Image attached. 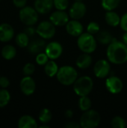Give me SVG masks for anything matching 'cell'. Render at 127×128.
<instances>
[{"label":"cell","mask_w":127,"mask_h":128,"mask_svg":"<svg viewBox=\"0 0 127 128\" xmlns=\"http://www.w3.org/2000/svg\"><path fill=\"white\" fill-rule=\"evenodd\" d=\"M106 56L110 63L123 64L127 62V45L115 39L108 45Z\"/></svg>","instance_id":"obj_1"},{"label":"cell","mask_w":127,"mask_h":128,"mask_svg":"<svg viewBox=\"0 0 127 128\" xmlns=\"http://www.w3.org/2000/svg\"><path fill=\"white\" fill-rule=\"evenodd\" d=\"M79 77L78 71L70 65H64L59 68L56 79L63 86H72Z\"/></svg>","instance_id":"obj_2"},{"label":"cell","mask_w":127,"mask_h":128,"mask_svg":"<svg viewBox=\"0 0 127 128\" xmlns=\"http://www.w3.org/2000/svg\"><path fill=\"white\" fill-rule=\"evenodd\" d=\"M94 88L93 80L88 76L78 77L73 85V88L76 95L79 97L89 95Z\"/></svg>","instance_id":"obj_3"},{"label":"cell","mask_w":127,"mask_h":128,"mask_svg":"<svg viewBox=\"0 0 127 128\" xmlns=\"http://www.w3.org/2000/svg\"><path fill=\"white\" fill-rule=\"evenodd\" d=\"M77 46L82 52L91 54L97 49V40L93 34L88 32H83L78 37Z\"/></svg>","instance_id":"obj_4"},{"label":"cell","mask_w":127,"mask_h":128,"mask_svg":"<svg viewBox=\"0 0 127 128\" xmlns=\"http://www.w3.org/2000/svg\"><path fill=\"white\" fill-rule=\"evenodd\" d=\"M100 121L101 117L100 113L94 110L90 109L83 112L79 119V124L82 128H95L100 125Z\"/></svg>","instance_id":"obj_5"},{"label":"cell","mask_w":127,"mask_h":128,"mask_svg":"<svg viewBox=\"0 0 127 128\" xmlns=\"http://www.w3.org/2000/svg\"><path fill=\"white\" fill-rule=\"evenodd\" d=\"M38 12L34 8L25 6L20 8L19 17L20 21L27 26H32L38 21Z\"/></svg>","instance_id":"obj_6"},{"label":"cell","mask_w":127,"mask_h":128,"mask_svg":"<svg viewBox=\"0 0 127 128\" xmlns=\"http://www.w3.org/2000/svg\"><path fill=\"white\" fill-rule=\"evenodd\" d=\"M55 26L50 20L40 22L36 28V33L43 39H51L55 34Z\"/></svg>","instance_id":"obj_7"},{"label":"cell","mask_w":127,"mask_h":128,"mask_svg":"<svg viewBox=\"0 0 127 128\" xmlns=\"http://www.w3.org/2000/svg\"><path fill=\"white\" fill-rule=\"evenodd\" d=\"M111 70L110 62L106 59L98 60L94 66V74L96 77L103 79L109 76Z\"/></svg>","instance_id":"obj_8"},{"label":"cell","mask_w":127,"mask_h":128,"mask_svg":"<svg viewBox=\"0 0 127 128\" xmlns=\"http://www.w3.org/2000/svg\"><path fill=\"white\" fill-rule=\"evenodd\" d=\"M105 86L107 91L112 94L121 93L124 88V82L121 78L116 76H109L105 82Z\"/></svg>","instance_id":"obj_9"},{"label":"cell","mask_w":127,"mask_h":128,"mask_svg":"<svg viewBox=\"0 0 127 128\" xmlns=\"http://www.w3.org/2000/svg\"><path fill=\"white\" fill-rule=\"evenodd\" d=\"M87 12V7L82 1H76L69 9V16L73 20H80L85 16Z\"/></svg>","instance_id":"obj_10"},{"label":"cell","mask_w":127,"mask_h":128,"mask_svg":"<svg viewBox=\"0 0 127 128\" xmlns=\"http://www.w3.org/2000/svg\"><path fill=\"white\" fill-rule=\"evenodd\" d=\"M44 50L49 59L56 60L62 55L63 46L58 41H52L46 44Z\"/></svg>","instance_id":"obj_11"},{"label":"cell","mask_w":127,"mask_h":128,"mask_svg":"<svg viewBox=\"0 0 127 128\" xmlns=\"http://www.w3.org/2000/svg\"><path fill=\"white\" fill-rule=\"evenodd\" d=\"M70 18L69 14H67L65 10H56L49 16V20L55 26H65L69 22Z\"/></svg>","instance_id":"obj_12"},{"label":"cell","mask_w":127,"mask_h":128,"mask_svg":"<svg viewBox=\"0 0 127 128\" xmlns=\"http://www.w3.org/2000/svg\"><path fill=\"white\" fill-rule=\"evenodd\" d=\"M20 90L26 96L33 94L36 90V82L31 76H25L19 83Z\"/></svg>","instance_id":"obj_13"},{"label":"cell","mask_w":127,"mask_h":128,"mask_svg":"<svg viewBox=\"0 0 127 128\" xmlns=\"http://www.w3.org/2000/svg\"><path fill=\"white\" fill-rule=\"evenodd\" d=\"M67 32L73 37H79L84 32L82 24L77 20H71L65 26Z\"/></svg>","instance_id":"obj_14"},{"label":"cell","mask_w":127,"mask_h":128,"mask_svg":"<svg viewBox=\"0 0 127 128\" xmlns=\"http://www.w3.org/2000/svg\"><path fill=\"white\" fill-rule=\"evenodd\" d=\"M53 7V0H35L34 4V8L40 14H48Z\"/></svg>","instance_id":"obj_15"},{"label":"cell","mask_w":127,"mask_h":128,"mask_svg":"<svg viewBox=\"0 0 127 128\" xmlns=\"http://www.w3.org/2000/svg\"><path fill=\"white\" fill-rule=\"evenodd\" d=\"M14 37V29L8 23L0 25V41L6 43L12 40Z\"/></svg>","instance_id":"obj_16"},{"label":"cell","mask_w":127,"mask_h":128,"mask_svg":"<svg viewBox=\"0 0 127 128\" xmlns=\"http://www.w3.org/2000/svg\"><path fill=\"white\" fill-rule=\"evenodd\" d=\"M92 64V57L89 53L82 52L76 61V64L78 68L81 70L88 69Z\"/></svg>","instance_id":"obj_17"},{"label":"cell","mask_w":127,"mask_h":128,"mask_svg":"<svg viewBox=\"0 0 127 128\" xmlns=\"http://www.w3.org/2000/svg\"><path fill=\"white\" fill-rule=\"evenodd\" d=\"M38 127L36 120L31 116L25 115L19 118L18 121L19 128H37Z\"/></svg>","instance_id":"obj_18"},{"label":"cell","mask_w":127,"mask_h":128,"mask_svg":"<svg viewBox=\"0 0 127 128\" xmlns=\"http://www.w3.org/2000/svg\"><path fill=\"white\" fill-rule=\"evenodd\" d=\"M105 20L109 26L112 27H117L120 26L121 16L114 10H108L105 15Z\"/></svg>","instance_id":"obj_19"},{"label":"cell","mask_w":127,"mask_h":128,"mask_svg":"<svg viewBox=\"0 0 127 128\" xmlns=\"http://www.w3.org/2000/svg\"><path fill=\"white\" fill-rule=\"evenodd\" d=\"M46 46V45L45 44V42L43 40L38 39V40H35L29 43L28 47V51L31 53L38 54L39 52H41L43 50H45Z\"/></svg>","instance_id":"obj_20"},{"label":"cell","mask_w":127,"mask_h":128,"mask_svg":"<svg viewBox=\"0 0 127 128\" xmlns=\"http://www.w3.org/2000/svg\"><path fill=\"white\" fill-rule=\"evenodd\" d=\"M59 67L55 60H49L48 62L44 65V72L46 75L49 77L56 76V74L58 71Z\"/></svg>","instance_id":"obj_21"},{"label":"cell","mask_w":127,"mask_h":128,"mask_svg":"<svg viewBox=\"0 0 127 128\" xmlns=\"http://www.w3.org/2000/svg\"><path fill=\"white\" fill-rule=\"evenodd\" d=\"M115 38H114L109 32L107 31H100L97 34V41L103 45H109L111 44Z\"/></svg>","instance_id":"obj_22"},{"label":"cell","mask_w":127,"mask_h":128,"mask_svg":"<svg viewBox=\"0 0 127 128\" xmlns=\"http://www.w3.org/2000/svg\"><path fill=\"white\" fill-rule=\"evenodd\" d=\"M1 54L3 58L6 60H11L15 58L16 55V50L13 45L7 44L2 47Z\"/></svg>","instance_id":"obj_23"},{"label":"cell","mask_w":127,"mask_h":128,"mask_svg":"<svg viewBox=\"0 0 127 128\" xmlns=\"http://www.w3.org/2000/svg\"><path fill=\"white\" fill-rule=\"evenodd\" d=\"M78 106H79V108L80 109V110L82 112L89 110L91 108L92 102H91V98L88 97V95L79 97V99L78 101Z\"/></svg>","instance_id":"obj_24"},{"label":"cell","mask_w":127,"mask_h":128,"mask_svg":"<svg viewBox=\"0 0 127 128\" xmlns=\"http://www.w3.org/2000/svg\"><path fill=\"white\" fill-rule=\"evenodd\" d=\"M15 41L19 47H27L29 44V36L25 32H20L16 34Z\"/></svg>","instance_id":"obj_25"},{"label":"cell","mask_w":127,"mask_h":128,"mask_svg":"<svg viewBox=\"0 0 127 128\" xmlns=\"http://www.w3.org/2000/svg\"><path fill=\"white\" fill-rule=\"evenodd\" d=\"M52 114L51 111L47 108L42 109L38 116V119L42 124H48L52 120Z\"/></svg>","instance_id":"obj_26"},{"label":"cell","mask_w":127,"mask_h":128,"mask_svg":"<svg viewBox=\"0 0 127 128\" xmlns=\"http://www.w3.org/2000/svg\"><path fill=\"white\" fill-rule=\"evenodd\" d=\"M121 0H102V7L106 10H114L120 4Z\"/></svg>","instance_id":"obj_27"},{"label":"cell","mask_w":127,"mask_h":128,"mask_svg":"<svg viewBox=\"0 0 127 128\" xmlns=\"http://www.w3.org/2000/svg\"><path fill=\"white\" fill-rule=\"evenodd\" d=\"M10 100V92L6 88L0 89V108L6 106Z\"/></svg>","instance_id":"obj_28"},{"label":"cell","mask_w":127,"mask_h":128,"mask_svg":"<svg viewBox=\"0 0 127 128\" xmlns=\"http://www.w3.org/2000/svg\"><path fill=\"white\" fill-rule=\"evenodd\" d=\"M111 125L113 128H125L127 127V122L124 118L118 116L112 119Z\"/></svg>","instance_id":"obj_29"},{"label":"cell","mask_w":127,"mask_h":128,"mask_svg":"<svg viewBox=\"0 0 127 128\" xmlns=\"http://www.w3.org/2000/svg\"><path fill=\"white\" fill-rule=\"evenodd\" d=\"M86 30H87V32L94 35V34H97L100 31V25L97 22H91L87 26Z\"/></svg>","instance_id":"obj_30"},{"label":"cell","mask_w":127,"mask_h":128,"mask_svg":"<svg viewBox=\"0 0 127 128\" xmlns=\"http://www.w3.org/2000/svg\"><path fill=\"white\" fill-rule=\"evenodd\" d=\"M49 60V58L45 52H39L38 54H37V56L35 58V61H36L37 64L40 65V66L45 65L48 62Z\"/></svg>","instance_id":"obj_31"},{"label":"cell","mask_w":127,"mask_h":128,"mask_svg":"<svg viewBox=\"0 0 127 128\" xmlns=\"http://www.w3.org/2000/svg\"><path fill=\"white\" fill-rule=\"evenodd\" d=\"M53 3L56 10H65L69 5L68 0H53Z\"/></svg>","instance_id":"obj_32"},{"label":"cell","mask_w":127,"mask_h":128,"mask_svg":"<svg viewBox=\"0 0 127 128\" xmlns=\"http://www.w3.org/2000/svg\"><path fill=\"white\" fill-rule=\"evenodd\" d=\"M34 71L35 66L32 63H26L22 68V73L25 76H31Z\"/></svg>","instance_id":"obj_33"},{"label":"cell","mask_w":127,"mask_h":128,"mask_svg":"<svg viewBox=\"0 0 127 128\" xmlns=\"http://www.w3.org/2000/svg\"><path fill=\"white\" fill-rule=\"evenodd\" d=\"M121 28L124 32H127V13H125L121 17V23H120Z\"/></svg>","instance_id":"obj_34"},{"label":"cell","mask_w":127,"mask_h":128,"mask_svg":"<svg viewBox=\"0 0 127 128\" xmlns=\"http://www.w3.org/2000/svg\"><path fill=\"white\" fill-rule=\"evenodd\" d=\"M10 86V81L6 76H0V88H7Z\"/></svg>","instance_id":"obj_35"},{"label":"cell","mask_w":127,"mask_h":128,"mask_svg":"<svg viewBox=\"0 0 127 128\" xmlns=\"http://www.w3.org/2000/svg\"><path fill=\"white\" fill-rule=\"evenodd\" d=\"M27 0H13V4L18 8H22L26 5Z\"/></svg>","instance_id":"obj_36"},{"label":"cell","mask_w":127,"mask_h":128,"mask_svg":"<svg viewBox=\"0 0 127 128\" xmlns=\"http://www.w3.org/2000/svg\"><path fill=\"white\" fill-rule=\"evenodd\" d=\"M65 128H81L79 122H70L67 124H65Z\"/></svg>","instance_id":"obj_37"},{"label":"cell","mask_w":127,"mask_h":128,"mask_svg":"<svg viewBox=\"0 0 127 128\" xmlns=\"http://www.w3.org/2000/svg\"><path fill=\"white\" fill-rule=\"evenodd\" d=\"M25 32L28 36H32V35L34 34V33L36 32V29H34L32 26H28V27L25 29Z\"/></svg>","instance_id":"obj_38"},{"label":"cell","mask_w":127,"mask_h":128,"mask_svg":"<svg viewBox=\"0 0 127 128\" xmlns=\"http://www.w3.org/2000/svg\"><path fill=\"white\" fill-rule=\"evenodd\" d=\"M73 116V112L71 110H67L66 112H65V116L66 118H71Z\"/></svg>","instance_id":"obj_39"},{"label":"cell","mask_w":127,"mask_h":128,"mask_svg":"<svg viewBox=\"0 0 127 128\" xmlns=\"http://www.w3.org/2000/svg\"><path fill=\"white\" fill-rule=\"evenodd\" d=\"M122 40H123V42H124L125 44H127V32H125L124 34H123Z\"/></svg>","instance_id":"obj_40"},{"label":"cell","mask_w":127,"mask_h":128,"mask_svg":"<svg viewBox=\"0 0 127 128\" xmlns=\"http://www.w3.org/2000/svg\"><path fill=\"white\" fill-rule=\"evenodd\" d=\"M40 128H49V126H48L46 124H43L41 126H40Z\"/></svg>","instance_id":"obj_41"},{"label":"cell","mask_w":127,"mask_h":128,"mask_svg":"<svg viewBox=\"0 0 127 128\" xmlns=\"http://www.w3.org/2000/svg\"><path fill=\"white\" fill-rule=\"evenodd\" d=\"M76 1H83V0H76Z\"/></svg>","instance_id":"obj_42"},{"label":"cell","mask_w":127,"mask_h":128,"mask_svg":"<svg viewBox=\"0 0 127 128\" xmlns=\"http://www.w3.org/2000/svg\"><path fill=\"white\" fill-rule=\"evenodd\" d=\"M0 1H1V0H0Z\"/></svg>","instance_id":"obj_43"}]
</instances>
